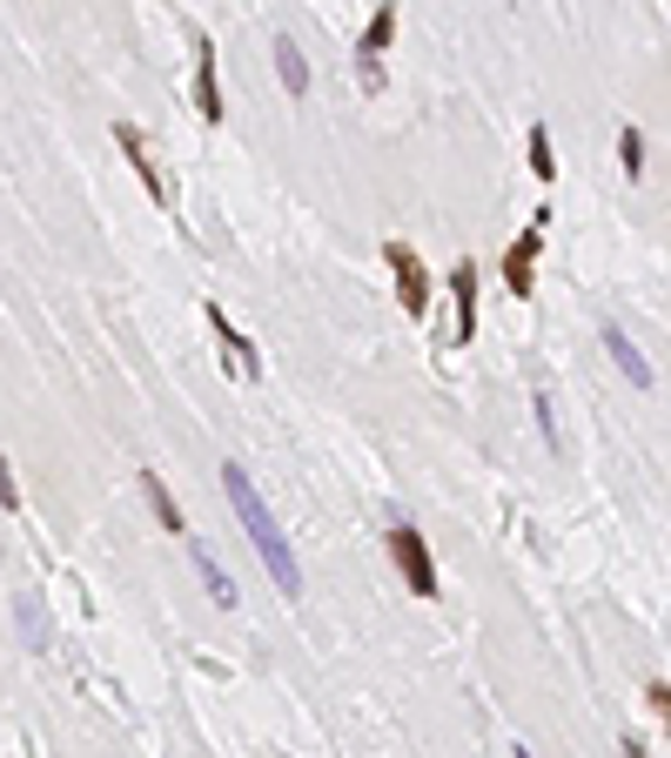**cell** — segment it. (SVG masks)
<instances>
[{"label":"cell","mask_w":671,"mask_h":758,"mask_svg":"<svg viewBox=\"0 0 671 758\" xmlns=\"http://www.w3.org/2000/svg\"><path fill=\"white\" fill-rule=\"evenodd\" d=\"M605 349H611V363L624 370V383H638V389H651V383H658V376H651V363H645V349L631 343L618 323H605Z\"/></svg>","instance_id":"10"},{"label":"cell","mask_w":671,"mask_h":758,"mask_svg":"<svg viewBox=\"0 0 671 758\" xmlns=\"http://www.w3.org/2000/svg\"><path fill=\"white\" fill-rule=\"evenodd\" d=\"M114 141H122V148H128V162H135V175L148 182V195H154V202H162V215H169V209H175V188H169V175H162V169H154V154L141 148V128H135V122H114Z\"/></svg>","instance_id":"6"},{"label":"cell","mask_w":671,"mask_h":758,"mask_svg":"<svg viewBox=\"0 0 671 758\" xmlns=\"http://www.w3.org/2000/svg\"><path fill=\"white\" fill-rule=\"evenodd\" d=\"M518 758H537V751H518Z\"/></svg>","instance_id":"19"},{"label":"cell","mask_w":671,"mask_h":758,"mask_svg":"<svg viewBox=\"0 0 671 758\" xmlns=\"http://www.w3.org/2000/svg\"><path fill=\"white\" fill-rule=\"evenodd\" d=\"M0 504H8V510L21 504V484H14V470H8V457H0Z\"/></svg>","instance_id":"18"},{"label":"cell","mask_w":671,"mask_h":758,"mask_svg":"<svg viewBox=\"0 0 671 758\" xmlns=\"http://www.w3.org/2000/svg\"><path fill=\"white\" fill-rule=\"evenodd\" d=\"M537 256H544V215L510 243V256H504V283H510V296H531V269H537Z\"/></svg>","instance_id":"7"},{"label":"cell","mask_w":671,"mask_h":758,"mask_svg":"<svg viewBox=\"0 0 671 758\" xmlns=\"http://www.w3.org/2000/svg\"><path fill=\"white\" fill-rule=\"evenodd\" d=\"M275 74H283V88L302 101L309 95V61H302V48L289 41V34H283V41H275Z\"/></svg>","instance_id":"13"},{"label":"cell","mask_w":671,"mask_h":758,"mask_svg":"<svg viewBox=\"0 0 671 758\" xmlns=\"http://www.w3.org/2000/svg\"><path fill=\"white\" fill-rule=\"evenodd\" d=\"M209 330H215V343H222V356H228V376H235V383H256V376H262V349H256L243 330H235L215 302H209Z\"/></svg>","instance_id":"5"},{"label":"cell","mask_w":671,"mask_h":758,"mask_svg":"<svg viewBox=\"0 0 671 758\" xmlns=\"http://www.w3.org/2000/svg\"><path fill=\"white\" fill-rule=\"evenodd\" d=\"M531 169H537L544 182L558 175V162H550V135H544V128H531Z\"/></svg>","instance_id":"17"},{"label":"cell","mask_w":671,"mask_h":758,"mask_svg":"<svg viewBox=\"0 0 671 758\" xmlns=\"http://www.w3.org/2000/svg\"><path fill=\"white\" fill-rule=\"evenodd\" d=\"M450 296H457V343H470L477 336V262H457L450 269Z\"/></svg>","instance_id":"9"},{"label":"cell","mask_w":671,"mask_h":758,"mask_svg":"<svg viewBox=\"0 0 671 758\" xmlns=\"http://www.w3.org/2000/svg\"><path fill=\"white\" fill-rule=\"evenodd\" d=\"M383 544H389V557H397V571H403L410 597H437V564H430V544H423L410 524H397Z\"/></svg>","instance_id":"2"},{"label":"cell","mask_w":671,"mask_h":758,"mask_svg":"<svg viewBox=\"0 0 671 758\" xmlns=\"http://www.w3.org/2000/svg\"><path fill=\"white\" fill-rule=\"evenodd\" d=\"M537 430L550 450H564V430H558V410H550V389H537Z\"/></svg>","instance_id":"16"},{"label":"cell","mask_w":671,"mask_h":758,"mask_svg":"<svg viewBox=\"0 0 671 758\" xmlns=\"http://www.w3.org/2000/svg\"><path fill=\"white\" fill-rule=\"evenodd\" d=\"M222 490H228L235 517H243V531H249V544H256V557H262V571L275 577V591H283V597H302V564H296V550H289L283 524H275V517L262 510V497H256V484H249V470H243V463H222Z\"/></svg>","instance_id":"1"},{"label":"cell","mask_w":671,"mask_h":758,"mask_svg":"<svg viewBox=\"0 0 671 758\" xmlns=\"http://www.w3.org/2000/svg\"><path fill=\"white\" fill-rule=\"evenodd\" d=\"M618 162H624V175H631V182L645 175V135H638V128H624V135H618Z\"/></svg>","instance_id":"15"},{"label":"cell","mask_w":671,"mask_h":758,"mask_svg":"<svg viewBox=\"0 0 671 758\" xmlns=\"http://www.w3.org/2000/svg\"><path fill=\"white\" fill-rule=\"evenodd\" d=\"M141 490H148V510L162 517V531H169V537H188V524H182V504L169 497V484H162V476H154V470H141Z\"/></svg>","instance_id":"12"},{"label":"cell","mask_w":671,"mask_h":758,"mask_svg":"<svg viewBox=\"0 0 671 758\" xmlns=\"http://www.w3.org/2000/svg\"><path fill=\"white\" fill-rule=\"evenodd\" d=\"M195 114L202 122H222V82H215V48L195 34Z\"/></svg>","instance_id":"8"},{"label":"cell","mask_w":671,"mask_h":758,"mask_svg":"<svg viewBox=\"0 0 671 758\" xmlns=\"http://www.w3.org/2000/svg\"><path fill=\"white\" fill-rule=\"evenodd\" d=\"M389 34H397V0H376V14L363 27V41H357V74H363V88H383V48H389Z\"/></svg>","instance_id":"3"},{"label":"cell","mask_w":671,"mask_h":758,"mask_svg":"<svg viewBox=\"0 0 671 758\" xmlns=\"http://www.w3.org/2000/svg\"><path fill=\"white\" fill-rule=\"evenodd\" d=\"M195 571H202V584H209L215 605H235V597H243V591H235V577L215 564V550H209V544H195Z\"/></svg>","instance_id":"14"},{"label":"cell","mask_w":671,"mask_h":758,"mask_svg":"<svg viewBox=\"0 0 671 758\" xmlns=\"http://www.w3.org/2000/svg\"><path fill=\"white\" fill-rule=\"evenodd\" d=\"M14 618H21V645H27V651H48V645H54L48 611H41V591H14Z\"/></svg>","instance_id":"11"},{"label":"cell","mask_w":671,"mask_h":758,"mask_svg":"<svg viewBox=\"0 0 671 758\" xmlns=\"http://www.w3.org/2000/svg\"><path fill=\"white\" fill-rule=\"evenodd\" d=\"M383 262L397 269V302H403V315H430V275H423L417 249H410V243H389Z\"/></svg>","instance_id":"4"}]
</instances>
